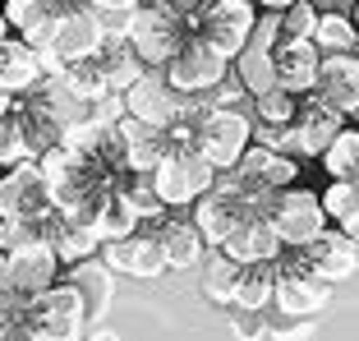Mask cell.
<instances>
[{"instance_id": "cell-34", "label": "cell", "mask_w": 359, "mask_h": 341, "mask_svg": "<svg viewBox=\"0 0 359 341\" xmlns=\"http://www.w3.org/2000/svg\"><path fill=\"white\" fill-rule=\"evenodd\" d=\"M313 23H318L313 0H290L281 10V42H290V37H313Z\"/></svg>"}, {"instance_id": "cell-42", "label": "cell", "mask_w": 359, "mask_h": 341, "mask_svg": "<svg viewBox=\"0 0 359 341\" xmlns=\"http://www.w3.org/2000/svg\"><path fill=\"white\" fill-rule=\"evenodd\" d=\"M10 102H14V97L5 93V88H0V116H10Z\"/></svg>"}, {"instance_id": "cell-37", "label": "cell", "mask_w": 359, "mask_h": 341, "mask_svg": "<svg viewBox=\"0 0 359 341\" xmlns=\"http://www.w3.org/2000/svg\"><path fill=\"white\" fill-rule=\"evenodd\" d=\"M19 305H23V295L19 300H0V341L19 332Z\"/></svg>"}, {"instance_id": "cell-6", "label": "cell", "mask_w": 359, "mask_h": 341, "mask_svg": "<svg viewBox=\"0 0 359 341\" xmlns=\"http://www.w3.org/2000/svg\"><path fill=\"white\" fill-rule=\"evenodd\" d=\"M254 19H258L254 0H203L189 14V37H203L235 60L249 42V32H254Z\"/></svg>"}, {"instance_id": "cell-9", "label": "cell", "mask_w": 359, "mask_h": 341, "mask_svg": "<svg viewBox=\"0 0 359 341\" xmlns=\"http://www.w3.org/2000/svg\"><path fill=\"white\" fill-rule=\"evenodd\" d=\"M161 74L170 79V88H175V93H184V97H208L212 88L231 74V55L217 51V46L203 42V37H189V42H184L166 60V69H161Z\"/></svg>"}, {"instance_id": "cell-4", "label": "cell", "mask_w": 359, "mask_h": 341, "mask_svg": "<svg viewBox=\"0 0 359 341\" xmlns=\"http://www.w3.org/2000/svg\"><path fill=\"white\" fill-rule=\"evenodd\" d=\"M148 175H152V189H157V199L166 203L170 213H175V208H194V199L212 189V180H217V166H212V161L203 157L198 148H170L166 157H161L157 166L148 170Z\"/></svg>"}, {"instance_id": "cell-25", "label": "cell", "mask_w": 359, "mask_h": 341, "mask_svg": "<svg viewBox=\"0 0 359 341\" xmlns=\"http://www.w3.org/2000/svg\"><path fill=\"white\" fill-rule=\"evenodd\" d=\"M88 226L97 231V240H125V235H134L138 226H143V217H138V208L129 203L125 189H111V194H102V203L93 208Z\"/></svg>"}, {"instance_id": "cell-14", "label": "cell", "mask_w": 359, "mask_h": 341, "mask_svg": "<svg viewBox=\"0 0 359 341\" xmlns=\"http://www.w3.org/2000/svg\"><path fill=\"white\" fill-rule=\"evenodd\" d=\"M217 249L231 254L235 263L254 267V263H276L285 245H281V235H276V226L267 222V213H249V217H240V226H235Z\"/></svg>"}, {"instance_id": "cell-7", "label": "cell", "mask_w": 359, "mask_h": 341, "mask_svg": "<svg viewBox=\"0 0 359 341\" xmlns=\"http://www.w3.org/2000/svg\"><path fill=\"white\" fill-rule=\"evenodd\" d=\"M106 32H111V28H102V14H97L93 5H74V10H65L60 23H55L51 46L42 51L46 74H60L65 65L93 60V55L106 46Z\"/></svg>"}, {"instance_id": "cell-29", "label": "cell", "mask_w": 359, "mask_h": 341, "mask_svg": "<svg viewBox=\"0 0 359 341\" xmlns=\"http://www.w3.org/2000/svg\"><path fill=\"white\" fill-rule=\"evenodd\" d=\"M318 161L332 180H359V125H341Z\"/></svg>"}, {"instance_id": "cell-36", "label": "cell", "mask_w": 359, "mask_h": 341, "mask_svg": "<svg viewBox=\"0 0 359 341\" xmlns=\"http://www.w3.org/2000/svg\"><path fill=\"white\" fill-rule=\"evenodd\" d=\"M23 157H32V152H28V143H23L19 125H14L10 116H0V170L14 166V161H23Z\"/></svg>"}, {"instance_id": "cell-41", "label": "cell", "mask_w": 359, "mask_h": 341, "mask_svg": "<svg viewBox=\"0 0 359 341\" xmlns=\"http://www.w3.org/2000/svg\"><path fill=\"white\" fill-rule=\"evenodd\" d=\"M258 10H285V5H290V0H254Z\"/></svg>"}, {"instance_id": "cell-20", "label": "cell", "mask_w": 359, "mask_h": 341, "mask_svg": "<svg viewBox=\"0 0 359 341\" xmlns=\"http://www.w3.org/2000/svg\"><path fill=\"white\" fill-rule=\"evenodd\" d=\"M276 83L290 88V93H313L318 88V65H323V51H318L313 37H290V42H276Z\"/></svg>"}, {"instance_id": "cell-35", "label": "cell", "mask_w": 359, "mask_h": 341, "mask_svg": "<svg viewBox=\"0 0 359 341\" xmlns=\"http://www.w3.org/2000/svg\"><path fill=\"white\" fill-rule=\"evenodd\" d=\"M37 235H42V226L32 222V217H0V249H5V254L32 245Z\"/></svg>"}, {"instance_id": "cell-31", "label": "cell", "mask_w": 359, "mask_h": 341, "mask_svg": "<svg viewBox=\"0 0 359 341\" xmlns=\"http://www.w3.org/2000/svg\"><path fill=\"white\" fill-rule=\"evenodd\" d=\"M295 107H299V93H290L281 83L267 88V93H254V120L258 125H290Z\"/></svg>"}, {"instance_id": "cell-24", "label": "cell", "mask_w": 359, "mask_h": 341, "mask_svg": "<svg viewBox=\"0 0 359 341\" xmlns=\"http://www.w3.org/2000/svg\"><path fill=\"white\" fill-rule=\"evenodd\" d=\"M309 249H313V272L327 277L332 286H341V281H350L359 272V240H350L341 226L337 231H323Z\"/></svg>"}, {"instance_id": "cell-8", "label": "cell", "mask_w": 359, "mask_h": 341, "mask_svg": "<svg viewBox=\"0 0 359 341\" xmlns=\"http://www.w3.org/2000/svg\"><path fill=\"white\" fill-rule=\"evenodd\" d=\"M249 143H254V116L240 111V107H212L208 102L203 125H198V143H194V148H198L217 170H226V166H235V161L244 157Z\"/></svg>"}, {"instance_id": "cell-16", "label": "cell", "mask_w": 359, "mask_h": 341, "mask_svg": "<svg viewBox=\"0 0 359 341\" xmlns=\"http://www.w3.org/2000/svg\"><path fill=\"white\" fill-rule=\"evenodd\" d=\"M60 254H55V245L46 240V235H37L32 245L14 249L10 254V277H14V290H19L23 300L28 295H42L51 281H60Z\"/></svg>"}, {"instance_id": "cell-18", "label": "cell", "mask_w": 359, "mask_h": 341, "mask_svg": "<svg viewBox=\"0 0 359 341\" xmlns=\"http://www.w3.org/2000/svg\"><path fill=\"white\" fill-rule=\"evenodd\" d=\"M116 139H120V152H125L129 170H152L170 152L166 125H148V120H134V116L116 120Z\"/></svg>"}, {"instance_id": "cell-33", "label": "cell", "mask_w": 359, "mask_h": 341, "mask_svg": "<svg viewBox=\"0 0 359 341\" xmlns=\"http://www.w3.org/2000/svg\"><path fill=\"white\" fill-rule=\"evenodd\" d=\"M355 208H359V180H327V189H323V213H327V222L341 226Z\"/></svg>"}, {"instance_id": "cell-40", "label": "cell", "mask_w": 359, "mask_h": 341, "mask_svg": "<svg viewBox=\"0 0 359 341\" xmlns=\"http://www.w3.org/2000/svg\"><path fill=\"white\" fill-rule=\"evenodd\" d=\"M161 5H170V10H180V14H194L203 0H161Z\"/></svg>"}, {"instance_id": "cell-1", "label": "cell", "mask_w": 359, "mask_h": 341, "mask_svg": "<svg viewBox=\"0 0 359 341\" xmlns=\"http://www.w3.org/2000/svg\"><path fill=\"white\" fill-rule=\"evenodd\" d=\"M88 305L69 277L51 281L42 295H28L19 305V341H79L88 337Z\"/></svg>"}, {"instance_id": "cell-45", "label": "cell", "mask_w": 359, "mask_h": 341, "mask_svg": "<svg viewBox=\"0 0 359 341\" xmlns=\"http://www.w3.org/2000/svg\"><path fill=\"white\" fill-rule=\"evenodd\" d=\"M350 120H355V125H359V107H355V111H350Z\"/></svg>"}, {"instance_id": "cell-2", "label": "cell", "mask_w": 359, "mask_h": 341, "mask_svg": "<svg viewBox=\"0 0 359 341\" xmlns=\"http://www.w3.org/2000/svg\"><path fill=\"white\" fill-rule=\"evenodd\" d=\"M341 125H346V111H337L327 97L313 88V93L299 97L290 125H258V143L281 148V152H290V157H323V148L337 139Z\"/></svg>"}, {"instance_id": "cell-26", "label": "cell", "mask_w": 359, "mask_h": 341, "mask_svg": "<svg viewBox=\"0 0 359 341\" xmlns=\"http://www.w3.org/2000/svg\"><path fill=\"white\" fill-rule=\"evenodd\" d=\"M203 281H198V290H203V300L208 305H217V309H235V286H240V272H244V263H235L231 254H203Z\"/></svg>"}, {"instance_id": "cell-30", "label": "cell", "mask_w": 359, "mask_h": 341, "mask_svg": "<svg viewBox=\"0 0 359 341\" xmlns=\"http://www.w3.org/2000/svg\"><path fill=\"white\" fill-rule=\"evenodd\" d=\"M313 42H318V51H355V46H359L355 19H350V14H341V10H318Z\"/></svg>"}, {"instance_id": "cell-23", "label": "cell", "mask_w": 359, "mask_h": 341, "mask_svg": "<svg viewBox=\"0 0 359 341\" xmlns=\"http://www.w3.org/2000/svg\"><path fill=\"white\" fill-rule=\"evenodd\" d=\"M46 74V65H42V51L32 42H23V37H5L0 42V88L10 97H19V93H28L37 79Z\"/></svg>"}, {"instance_id": "cell-12", "label": "cell", "mask_w": 359, "mask_h": 341, "mask_svg": "<svg viewBox=\"0 0 359 341\" xmlns=\"http://www.w3.org/2000/svg\"><path fill=\"white\" fill-rule=\"evenodd\" d=\"M254 213V203H249V194H240V189H222V185H212L208 194H198L194 199V222H198V231H203V240H208L212 249L222 245L226 235L240 226V217H249Z\"/></svg>"}, {"instance_id": "cell-11", "label": "cell", "mask_w": 359, "mask_h": 341, "mask_svg": "<svg viewBox=\"0 0 359 341\" xmlns=\"http://www.w3.org/2000/svg\"><path fill=\"white\" fill-rule=\"evenodd\" d=\"M97 254L106 258V267H116V277L157 281L161 272H170V267H166V254H161L157 231H143V226H138L134 235H125V240H102V249H97Z\"/></svg>"}, {"instance_id": "cell-15", "label": "cell", "mask_w": 359, "mask_h": 341, "mask_svg": "<svg viewBox=\"0 0 359 341\" xmlns=\"http://www.w3.org/2000/svg\"><path fill=\"white\" fill-rule=\"evenodd\" d=\"M272 305L285 319H313L332 305V281L318 272H276Z\"/></svg>"}, {"instance_id": "cell-5", "label": "cell", "mask_w": 359, "mask_h": 341, "mask_svg": "<svg viewBox=\"0 0 359 341\" xmlns=\"http://www.w3.org/2000/svg\"><path fill=\"white\" fill-rule=\"evenodd\" d=\"M267 213V222L276 226L281 245H313L318 235L327 231V213H323V194L299 189V185H285V189H272L267 203L258 208Z\"/></svg>"}, {"instance_id": "cell-32", "label": "cell", "mask_w": 359, "mask_h": 341, "mask_svg": "<svg viewBox=\"0 0 359 341\" xmlns=\"http://www.w3.org/2000/svg\"><path fill=\"white\" fill-rule=\"evenodd\" d=\"M60 74H65V83L74 88L79 97H88V102H97V97L111 93V88H106V69L97 65V55L93 60H79V65H65Z\"/></svg>"}, {"instance_id": "cell-13", "label": "cell", "mask_w": 359, "mask_h": 341, "mask_svg": "<svg viewBox=\"0 0 359 341\" xmlns=\"http://www.w3.org/2000/svg\"><path fill=\"white\" fill-rule=\"evenodd\" d=\"M120 97H125V116L148 120V125H170L175 111H180V102H184V93H175L161 69H143Z\"/></svg>"}, {"instance_id": "cell-22", "label": "cell", "mask_w": 359, "mask_h": 341, "mask_svg": "<svg viewBox=\"0 0 359 341\" xmlns=\"http://www.w3.org/2000/svg\"><path fill=\"white\" fill-rule=\"evenodd\" d=\"M65 277L79 286V295H83L88 319H93V323L111 309V300H116V267H106L102 254L79 258V263H65Z\"/></svg>"}, {"instance_id": "cell-19", "label": "cell", "mask_w": 359, "mask_h": 341, "mask_svg": "<svg viewBox=\"0 0 359 341\" xmlns=\"http://www.w3.org/2000/svg\"><path fill=\"white\" fill-rule=\"evenodd\" d=\"M157 240H161V254H166V267L170 272H189V267L203 263V254H208V240H203L198 222L194 217H161L157 222Z\"/></svg>"}, {"instance_id": "cell-21", "label": "cell", "mask_w": 359, "mask_h": 341, "mask_svg": "<svg viewBox=\"0 0 359 341\" xmlns=\"http://www.w3.org/2000/svg\"><path fill=\"white\" fill-rule=\"evenodd\" d=\"M5 5V23H10L14 37L32 42L37 51H46L55 37V23L65 10H55V0H0Z\"/></svg>"}, {"instance_id": "cell-39", "label": "cell", "mask_w": 359, "mask_h": 341, "mask_svg": "<svg viewBox=\"0 0 359 341\" xmlns=\"http://www.w3.org/2000/svg\"><path fill=\"white\" fill-rule=\"evenodd\" d=\"M0 300H19L14 277H10V254H5V249H0Z\"/></svg>"}, {"instance_id": "cell-38", "label": "cell", "mask_w": 359, "mask_h": 341, "mask_svg": "<svg viewBox=\"0 0 359 341\" xmlns=\"http://www.w3.org/2000/svg\"><path fill=\"white\" fill-rule=\"evenodd\" d=\"M88 5H93L97 14H120V19H125V14H134L143 0H88Z\"/></svg>"}, {"instance_id": "cell-28", "label": "cell", "mask_w": 359, "mask_h": 341, "mask_svg": "<svg viewBox=\"0 0 359 341\" xmlns=\"http://www.w3.org/2000/svg\"><path fill=\"white\" fill-rule=\"evenodd\" d=\"M276 290V263H254L240 272V286H235V309L244 314H263L272 305Z\"/></svg>"}, {"instance_id": "cell-10", "label": "cell", "mask_w": 359, "mask_h": 341, "mask_svg": "<svg viewBox=\"0 0 359 341\" xmlns=\"http://www.w3.org/2000/svg\"><path fill=\"white\" fill-rule=\"evenodd\" d=\"M46 213H55V199H51V185H46L37 157H23L0 170V217H32L42 226Z\"/></svg>"}, {"instance_id": "cell-27", "label": "cell", "mask_w": 359, "mask_h": 341, "mask_svg": "<svg viewBox=\"0 0 359 341\" xmlns=\"http://www.w3.org/2000/svg\"><path fill=\"white\" fill-rule=\"evenodd\" d=\"M235 79L244 83V93L254 97V93H267V88H276V55L267 51V46H254V42H244V51L231 60Z\"/></svg>"}, {"instance_id": "cell-44", "label": "cell", "mask_w": 359, "mask_h": 341, "mask_svg": "<svg viewBox=\"0 0 359 341\" xmlns=\"http://www.w3.org/2000/svg\"><path fill=\"white\" fill-rule=\"evenodd\" d=\"M350 19H355V32H359V0H355V14H350Z\"/></svg>"}, {"instance_id": "cell-43", "label": "cell", "mask_w": 359, "mask_h": 341, "mask_svg": "<svg viewBox=\"0 0 359 341\" xmlns=\"http://www.w3.org/2000/svg\"><path fill=\"white\" fill-rule=\"evenodd\" d=\"M10 37V23H5V5H0V42Z\"/></svg>"}, {"instance_id": "cell-3", "label": "cell", "mask_w": 359, "mask_h": 341, "mask_svg": "<svg viewBox=\"0 0 359 341\" xmlns=\"http://www.w3.org/2000/svg\"><path fill=\"white\" fill-rule=\"evenodd\" d=\"M125 37L148 69H166V60L189 42V14L170 10L161 0H143L134 14H125Z\"/></svg>"}, {"instance_id": "cell-17", "label": "cell", "mask_w": 359, "mask_h": 341, "mask_svg": "<svg viewBox=\"0 0 359 341\" xmlns=\"http://www.w3.org/2000/svg\"><path fill=\"white\" fill-rule=\"evenodd\" d=\"M318 93L327 97L337 111L359 107V46L355 51H323V65H318Z\"/></svg>"}]
</instances>
